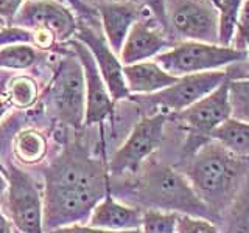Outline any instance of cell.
Instances as JSON below:
<instances>
[{
	"mask_svg": "<svg viewBox=\"0 0 249 233\" xmlns=\"http://www.w3.org/2000/svg\"><path fill=\"white\" fill-rule=\"evenodd\" d=\"M184 176L216 217L229 210L237 199L245 176V163L212 140L195 150Z\"/></svg>",
	"mask_w": 249,
	"mask_h": 233,
	"instance_id": "1",
	"label": "cell"
},
{
	"mask_svg": "<svg viewBox=\"0 0 249 233\" xmlns=\"http://www.w3.org/2000/svg\"><path fill=\"white\" fill-rule=\"evenodd\" d=\"M139 194L143 204L150 207L148 210L216 219L187 177L167 165H154L146 171L139 183Z\"/></svg>",
	"mask_w": 249,
	"mask_h": 233,
	"instance_id": "2",
	"label": "cell"
},
{
	"mask_svg": "<svg viewBox=\"0 0 249 233\" xmlns=\"http://www.w3.org/2000/svg\"><path fill=\"white\" fill-rule=\"evenodd\" d=\"M246 59V51L220 44H207L196 41H184L173 45V49L156 56V64L167 73L176 78L193 73H204L221 70L228 66L238 64Z\"/></svg>",
	"mask_w": 249,
	"mask_h": 233,
	"instance_id": "3",
	"label": "cell"
},
{
	"mask_svg": "<svg viewBox=\"0 0 249 233\" xmlns=\"http://www.w3.org/2000/svg\"><path fill=\"white\" fill-rule=\"evenodd\" d=\"M167 33L178 41L220 44V11L213 0H165Z\"/></svg>",
	"mask_w": 249,
	"mask_h": 233,
	"instance_id": "4",
	"label": "cell"
},
{
	"mask_svg": "<svg viewBox=\"0 0 249 233\" xmlns=\"http://www.w3.org/2000/svg\"><path fill=\"white\" fill-rule=\"evenodd\" d=\"M167 116V114L159 112L151 116H145L136 124L126 142L114 154L111 160V171L114 174H122L126 171L134 173L148 155L158 150L163 137Z\"/></svg>",
	"mask_w": 249,
	"mask_h": 233,
	"instance_id": "5",
	"label": "cell"
},
{
	"mask_svg": "<svg viewBox=\"0 0 249 233\" xmlns=\"http://www.w3.org/2000/svg\"><path fill=\"white\" fill-rule=\"evenodd\" d=\"M229 76L231 73L228 70H213V72L185 75L179 78L173 85L148 97L146 101L162 107L167 112L178 114L198 103L209 93H212L226 80H229Z\"/></svg>",
	"mask_w": 249,
	"mask_h": 233,
	"instance_id": "6",
	"label": "cell"
},
{
	"mask_svg": "<svg viewBox=\"0 0 249 233\" xmlns=\"http://www.w3.org/2000/svg\"><path fill=\"white\" fill-rule=\"evenodd\" d=\"M231 116L232 112L229 103V80H226L220 87H216L212 93L199 100L198 103L178 112L175 118L178 121H182L192 135L196 138H207Z\"/></svg>",
	"mask_w": 249,
	"mask_h": 233,
	"instance_id": "7",
	"label": "cell"
},
{
	"mask_svg": "<svg viewBox=\"0 0 249 233\" xmlns=\"http://www.w3.org/2000/svg\"><path fill=\"white\" fill-rule=\"evenodd\" d=\"M52 104L62 120L80 126L86 116V83L84 72L75 59H69L59 68L53 84Z\"/></svg>",
	"mask_w": 249,
	"mask_h": 233,
	"instance_id": "8",
	"label": "cell"
},
{
	"mask_svg": "<svg viewBox=\"0 0 249 233\" xmlns=\"http://www.w3.org/2000/svg\"><path fill=\"white\" fill-rule=\"evenodd\" d=\"M10 212L19 233H44L39 191L31 179L16 168L10 173Z\"/></svg>",
	"mask_w": 249,
	"mask_h": 233,
	"instance_id": "9",
	"label": "cell"
},
{
	"mask_svg": "<svg viewBox=\"0 0 249 233\" xmlns=\"http://www.w3.org/2000/svg\"><path fill=\"white\" fill-rule=\"evenodd\" d=\"M103 198V193L89 190H73L50 186L47 188V224L56 225L72 224L90 217V212Z\"/></svg>",
	"mask_w": 249,
	"mask_h": 233,
	"instance_id": "10",
	"label": "cell"
},
{
	"mask_svg": "<svg viewBox=\"0 0 249 233\" xmlns=\"http://www.w3.org/2000/svg\"><path fill=\"white\" fill-rule=\"evenodd\" d=\"M81 62L86 83V124H95L112 114V98L90 50L81 41L70 44Z\"/></svg>",
	"mask_w": 249,
	"mask_h": 233,
	"instance_id": "11",
	"label": "cell"
},
{
	"mask_svg": "<svg viewBox=\"0 0 249 233\" xmlns=\"http://www.w3.org/2000/svg\"><path fill=\"white\" fill-rule=\"evenodd\" d=\"M173 41L158 20L140 17L131 27L122 47V62L132 66L148 58L158 56L167 47H173Z\"/></svg>",
	"mask_w": 249,
	"mask_h": 233,
	"instance_id": "12",
	"label": "cell"
},
{
	"mask_svg": "<svg viewBox=\"0 0 249 233\" xmlns=\"http://www.w3.org/2000/svg\"><path fill=\"white\" fill-rule=\"evenodd\" d=\"M14 20L30 28H36L44 36L66 39L75 31V20L64 6L52 0L30 2L16 14Z\"/></svg>",
	"mask_w": 249,
	"mask_h": 233,
	"instance_id": "13",
	"label": "cell"
},
{
	"mask_svg": "<svg viewBox=\"0 0 249 233\" xmlns=\"http://www.w3.org/2000/svg\"><path fill=\"white\" fill-rule=\"evenodd\" d=\"M78 39L90 50L112 101L128 97L129 90L123 76V67L120 61L117 59L112 49L109 47V44L100 34H97L95 31L88 28H83L80 31Z\"/></svg>",
	"mask_w": 249,
	"mask_h": 233,
	"instance_id": "14",
	"label": "cell"
},
{
	"mask_svg": "<svg viewBox=\"0 0 249 233\" xmlns=\"http://www.w3.org/2000/svg\"><path fill=\"white\" fill-rule=\"evenodd\" d=\"M143 213L136 207H128L119 204L109 193L105 194V199L98 202L92 210L89 217V227L124 232V230H140L142 227Z\"/></svg>",
	"mask_w": 249,
	"mask_h": 233,
	"instance_id": "15",
	"label": "cell"
},
{
	"mask_svg": "<svg viewBox=\"0 0 249 233\" xmlns=\"http://www.w3.org/2000/svg\"><path fill=\"white\" fill-rule=\"evenodd\" d=\"M107 44L114 53H119L131 27L142 17V10L134 3L109 2L100 6Z\"/></svg>",
	"mask_w": 249,
	"mask_h": 233,
	"instance_id": "16",
	"label": "cell"
},
{
	"mask_svg": "<svg viewBox=\"0 0 249 233\" xmlns=\"http://www.w3.org/2000/svg\"><path fill=\"white\" fill-rule=\"evenodd\" d=\"M128 90L134 93H158L173 85L179 78L167 73L156 62H137L123 67Z\"/></svg>",
	"mask_w": 249,
	"mask_h": 233,
	"instance_id": "17",
	"label": "cell"
},
{
	"mask_svg": "<svg viewBox=\"0 0 249 233\" xmlns=\"http://www.w3.org/2000/svg\"><path fill=\"white\" fill-rule=\"evenodd\" d=\"M210 138L240 159L249 157V123L229 118L212 132Z\"/></svg>",
	"mask_w": 249,
	"mask_h": 233,
	"instance_id": "18",
	"label": "cell"
},
{
	"mask_svg": "<svg viewBox=\"0 0 249 233\" xmlns=\"http://www.w3.org/2000/svg\"><path fill=\"white\" fill-rule=\"evenodd\" d=\"M229 103L231 118L249 123V72L229 78Z\"/></svg>",
	"mask_w": 249,
	"mask_h": 233,
	"instance_id": "19",
	"label": "cell"
},
{
	"mask_svg": "<svg viewBox=\"0 0 249 233\" xmlns=\"http://www.w3.org/2000/svg\"><path fill=\"white\" fill-rule=\"evenodd\" d=\"M45 138L35 131H25L19 134L16 140V154L27 163H35L41 160L45 154Z\"/></svg>",
	"mask_w": 249,
	"mask_h": 233,
	"instance_id": "20",
	"label": "cell"
},
{
	"mask_svg": "<svg viewBox=\"0 0 249 233\" xmlns=\"http://www.w3.org/2000/svg\"><path fill=\"white\" fill-rule=\"evenodd\" d=\"M241 3H243V0H218V11H220V45H232Z\"/></svg>",
	"mask_w": 249,
	"mask_h": 233,
	"instance_id": "21",
	"label": "cell"
},
{
	"mask_svg": "<svg viewBox=\"0 0 249 233\" xmlns=\"http://www.w3.org/2000/svg\"><path fill=\"white\" fill-rule=\"evenodd\" d=\"M224 233H249V185L231 205V216Z\"/></svg>",
	"mask_w": 249,
	"mask_h": 233,
	"instance_id": "22",
	"label": "cell"
},
{
	"mask_svg": "<svg viewBox=\"0 0 249 233\" xmlns=\"http://www.w3.org/2000/svg\"><path fill=\"white\" fill-rule=\"evenodd\" d=\"M178 213L146 210L142 217V233H176Z\"/></svg>",
	"mask_w": 249,
	"mask_h": 233,
	"instance_id": "23",
	"label": "cell"
},
{
	"mask_svg": "<svg viewBox=\"0 0 249 233\" xmlns=\"http://www.w3.org/2000/svg\"><path fill=\"white\" fill-rule=\"evenodd\" d=\"M36 61V53L30 45H6L0 50V66L10 68H25Z\"/></svg>",
	"mask_w": 249,
	"mask_h": 233,
	"instance_id": "24",
	"label": "cell"
},
{
	"mask_svg": "<svg viewBox=\"0 0 249 233\" xmlns=\"http://www.w3.org/2000/svg\"><path fill=\"white\" fill-rule=\"evenodd\" d=\"M36 84L30 78L20 76L16 78L11 84V98L16 106L27 107L36 100Z\"/></svg>",
	"mask_w": 249,
	"mask_h": 233,
	"instance_id": "25",
	"label": "cell"
},
{
	"mask_svg": "<svg viewBox=\"0 0 249 233\" xmlns=\"http://www.w3.org/2000/svg\"><path fill=\"white\" fill-rule=\"evenodd\" d=\"M248 44H249V0H243L235 23V33H233L232 47L235 50L246 51Z\"/></svg>",
	"mask_w": 249,
	"mask_h": 233,
	"instance_id": "26",
	"label": "cell"
},
{
	"mask_svg": "<svg viewBox=\"0 0 249 233\" xmlns=\"http://www.w3.org/2000/svg\"><path fill=\"white\" fill-rule=\"evenodd\" d=\"M176 233H218V229L212 221L206 217L179 215Z\"/></svg>",
	"mask_w": 249,
	"mask_h": 233,
	"instance_id": "27",
	"label": "cell"
},
{
	"mask_svg": "<svg viewBox=\"0 0 249 233\" xmlns=\"http://www.w3.org/2000/svg\"><path fill=\"white\" fill-rule=\"evenodd\" d=\"M136 2L148 6V10L151 11L154 19L158 20L163 30L167 31V19H165V0H136Z\"/></svg>",
	"mask_w": 249,
	"mask_h": 233,
	"instance_id": "28",
	"label": "cell"
},
{
	"mask_svg": "<svg viewBox=\"0 0 249 233\" xmlns=\"http://www.w3.org/2000/svg\"><path fill=\"white\" fill-rule=\"evenodd\" d=\"M50 233H142L140 230H124V232H114V230H103L95 227H83V225H69V227H58Z\"/></svg>",
	"mask_w": 249,
	"mask_h": 233,
	"instance_id": "29",
	"label": "cell"
},
{
	"mask_svg": "<svg viewBox=\"0 0 249 233\" xmlns=\"http://www.w3.org/2000/svg\"><path fill=\"white\" fill-rule=\"evenodd\" d=\"M22 0H0V17L13 19L19 13Z\"/></svg>",
	"mask_w": 249,
	"mask_h": 233,
	"instance_id": "30",
	"label": "cell"
},
{
	"mask_svg": "<svg viewBox=\"0 0 249 233\" xmlns=\"http://www.w3.org/2000/svg\"><path fill=\"white\" fill-rule=\"evenodd\" d=\"M0 233H14V232L11 230L10 222L6 221V217L2 215V212H0Z\"/></svg>",
	"mask_w": 249,
	"mask_h": 233,
	"instance_id": "31",
	"label": "cell"
},
{
	"mask_svg": "<svg viewBox=\"0 0 249 233\" xmlns=\"http://www.w3.org/2000/svg\"><path fill=\"white\" fill-rule=\"evenodd\" d=\"M6 185H8V182L5 181V177H3L2 174H0V198H2V194L5 193Z\"/></svg>",
	"mask_w": 249,
	"mask_h": 233,
	"instance_id": "32",
	"label": "cell"
},
{
	"mask_svg": "<svg viewBox=\"0 0 249 233\" xmlns=\"http://www.w3.org/2000/svg\"><path fill=\"white\" fill-rule=\"evenodd\" d=\"M246 58H248V62H249V44H248V49H246Z\"/></svg>",
	"mask_w": 249,
	"mask_h": 233,
	"instance_id": "33",
	"label": "cell"
},
{
	"mask_svg": "<svg viewBox=\"0 0 249 233\" xmlns=\"http://www.w3.org/2000/svg\"><path fill=\"white\" fill-rule=\"evenodd\" d=\"M213 2H215V3H216V6H218V0H213Z\"/></svg>",
	"mask_w": 249,
	"mask_h": 233,
	"instance_id": "34",
	"label": "cell"
}]
</instances>
